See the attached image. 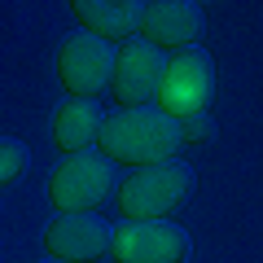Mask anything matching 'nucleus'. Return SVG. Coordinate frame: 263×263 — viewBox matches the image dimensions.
<instances>
[{
	"mask_svg": "<svg viewBox=\"0 0 263 263\" xmlns=\"http://www.w3.org/2000/svg\"><path fill=\"white\" fill-rule=\"evenodd\" d=\"M180 145V123L167 119L158 105H145V110H114L105 114L101 136H97V149L110 162L141 171V167H158V162H176Z\"/></svg>",
	"mask_w": 263,
	"mask_h": 263,
	"instance_id": "obj_1",
	"label": "nucleus"
},
{
	"mask_svg": "<svg viewBox=\"0 0 263 263\" xmlns=\"http://www.w3.org/2000/svg\"><path fill=\"white\" fill-rule=\"evenodd\" d=\"M193 167L189 162H158V167L127 171V180H119L114 189V206L127 224H154V219H171L189 197H193Z\"/></svg>",
	"mask_w": 263,
	"mask_h": 263,
	"instance_id": "obj_2",
	"label": "nucleus"
},
{
	"mask_svg": "<svg viewBox=\"0 0 263 263\" xmlns=\"http://www.w3.org/2000/svg\"><path fill=\"white\" fill-rule=\"evenodd\" d=\"M119 189V171L105 154H70L53 167L48 176V202L57 206V215H97L105 197H114Z\"/></svg>",
	"mask_w": 263,
	"mask_h": 263,
	"instance_id": "obj_3",
	"label": "nucleus"
},
{
	"mask_svg": "<svg viewBox=\"0 0 263 263\" xmlns=\"http://www.w3.org/2000/svg\"><path fill=\"white\" fill-rule=\"evenodd\" d=\"M215 88V57L206 48H180L176 57H167V70L158 84V110L176 123L211 114Z\"/></svg>",
	"mask_w": 263,
	"mask_h": 263,
	"instance_id": "obj_4",
	"label": "nucleus"
},
{
	"mask_svg": "<svg viewBox=\"0 0 263 263\" xmlns=\"http://www.w3.org/2000/svg\"><path fill=\"white\" fill-rule=\"evenodd\" d=\"M53 70H57V84L70 97L97 101L101 88H110V75H114V44L88 35V31H70V35H62V44H57Z\"/></svg>",
	"mask_w": 263,
	"mask_h": 263,
	"instance_id": "obj_5",
	"label": "nucleus"
},
{
	"mask_svg": "<svg viewBox=\"0 0 263 263\" xmlns=\"http://www.w3.org/2000/svg\"><path fill=\"white\" fill-rule=\"evenodd\" d=\"M162 70H167V53H158L145 40H127L114 48V75H110V97L119 110H145L158 97Z\"/></svg>",
	"mask_w": 263,
	"mask_h": 263,
	"instance_id": "obj_6",
	"label": "nucleus"
},
{
	"mask_svg": "<svg viewBox=\"0 0 263 263\" xmlns=\"http://www.w3.org/2000/svg\"><path fill=\"white\" fill-rule=\"evenodd\" d=\"M189 254H193V241L171 219L123 224V228H114V241H110L114 263H184Z\"/></svg>",
	"mask_w": 263,
	"mask_h": 263,
	"instance_id": "obj_7",
	"label": "nucleus"
},
{
	"mask_svg": "<svg viewBox=\"0 0 263 263\" xmlns=\"http://www.w3.org/2000/svg\"><path fill=\"white\" fill-rule=\"evenodd\" d=\"M206 35V13L202 5L193 0H154L145 5V18H141V40L154 44L158 53L167 48H197V40Z\"/></svg>",
	"mask_w": 263,
	"mask_h": 263,
	"instance_id": "obj_8",
	"label": "nucleus"
},
{
	"mask_svg": "<svg viewBox=\"0 0 263 263\" xmlns=\"http://www.w3.org/2000/svg\"><path fill=\"white\" fill-rule=\"evenodd\" d=\"M114 228L101 215H57L44 228V250L57 263H97L110 254Z\"/></svg>",
	"mask_w": 263,
	"mask_h": 263,
	"instance_id": "obj_9",
	"label": "nucleus"
},
{
	"mask_svg": "<svg viewBox=\"0 0 263 263\" xmlns=\"http://www.w3.org/2000/svg\"><path fill=\"white\" fill-rule=\"evenodd\" d=\"M70 13L79 18V27L97 40H136L141 31V18H145V5L136 0H70Z\"/></svg>",
	"mask_w": 263,
	"mask_h": 263,
	"instance_id": "obj_10",
	"label": "nucleus"
},
{
	"mask_svg": "<svg viewBox=\"0 0 263 263\" xmlns=\"http://www.w3.org/2000/svg\"><path fill=\"white\" fill-rule=\"evenodd\" d=\"M101 123H105V110L97 101H79V97H70V101L57 105L53 114V145L70 158V154H84L97 145V136H101Z\"/></svg>",
	"mask_w": 263,
	"mask_h": 263,
	"instance_id": "obj_11",
	"label": "nucleus"
},
{
	"mask_svg": "<svg viewBox=\"0 0 263 263\" xmlns=\"http://www.w3.org/2000/svg\"><path fill=\"white\" fill-rule=\"evenodd\" d=\"M27 162H31V154H27V145L22 141H13V136H5L0 141V189L5 184H13V180L27 171Z\"/></svg>",
	"mask_w": 263,
	"mask_h": 263,
	"instance_id": "obj_12",
	"label": "nucleus"
},
{
	"mask_svg": "<svg viewBox=\"0 0 263 263\" xmlns=\"http://www.w3.org/2000/svg\"><path fill=\"white\" fill-rule=\"evenodd\" d=\"M180 136H184V145H211V141H215V123H211V114L184 119V123H180Z\"/></svg>",
	"mask_w": 263,
	"mask_h": 263,
	"instance_id": "obj_13",
	"label": "nucleus"
},
{
	"mask_svg": "<svg viewBox=\"0 0 263 263\" xmlns=\"http://www.w3.org/2000/svg\"><path fill=\"white\" fill-rule=\"evenodd\" d=\"M48 263H57V259H48Z\"/></svg>",
	"mask_w": 263,
	"mask_h": 263,
	"instance_id": "obj_14",
	"label": "nucleus"
}]
</instances>
